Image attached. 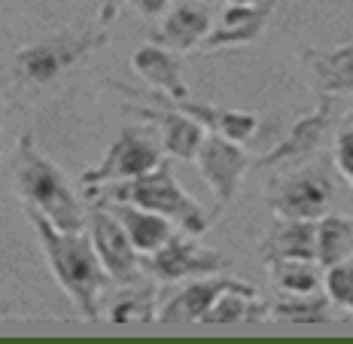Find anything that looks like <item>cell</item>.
Listing matches in <instances>:
<instances>
[{
  "instance_id": "cell-1",
  "label": "cell",
  "mask_w": 353,
  "mask_h": 344,
  "mask_svg": "<svg viewBox=\"0 0 353 344\" xmlns=\"http://www.w3.org/2000/svg\"><path fill=\"white\" fill-rule=\"evenodd\" d=\"M28 219H31L37 238H40L55 281L68 292V299L73 302V308L79 311V317L98 320V296L110 274L104 262H101L98 250H94V241L85 238L83 232H61L52 219L40 214L37 208H28Z\"/></svg>"
},
{
  "instance_id": "cell-2",
  "label": "cell",
  "mask_w": 353,
  "mask_h": 344,
  "mask_svg": "<svg viewBox=\"0 0 353 344\" xmlns=\"http://www.w3.org/2000/svg\"><path fill=\"white\" fill-rule=\"evenodd\" d=\"M88 199L94 201H125V204H137L143 210H152V214L168 216L171 223L180 225L186 235H204L213 223H216V214H208V210L198 204L186 189L176 183L171 162L161 159V165L156 171L143 174V177L134 180H122V183H107V186L88 189Z\"/></svg>"
},
{
  "instance_id": "cell-3",
  "label": "cell",
  "mask_w": 353,
  "mask_h": 344,
  "mask_svg": "<svg viewBox=\"0 0 353 344\" xmlns=\"http://www.w3.org/2000/svg\"><path fill=\"white\" fill-rule=\"evenodd\" d=\"M12 177H16V189L28 201V208L46 214L61 232H85L88 216L83 204L68 186L64 174L37 150L31 131L19 137V150L12 159Z\"/></svg>"
},
{
  "instance_id": "cell-4",
  "label": "cell",
  "mask_w": 353,
  "mask_h": 344,
  "mask_svg": "<svg viewBox=\"0 0 353 344\" xmlns=\"http://www.w3.org/2000/svg\"><path fill=\"white\" fill-rule=\"evenodd\" d=\"M159 165H161V152H159L156 141H152L143 128H122V134L110 146L104 162L83 171L79 186L88 192V189L107 186V183L134 180V177H143V174L156 171Z\"/></svg>"
},
{
  "instance_id": "cell-5",
  "label": "cell",
  "mask_w": 353,
  "mask_h": 344,
  "mask_svg": "<svg viewBox=\"0 0 353 344\" xmlns=\"http://www.w3.org/2000/svg\"><path fill=\"white\" fill-rule=\"evenodd\" d=\"M107 34H85V37H55V40L28 46L16 55V77L21 83H52L68 68L79 64L88 52L101 49Z\"/></svg>"
},
{
  "instance_id": "cell-6",
  "label": "cell",
  "mask_w": 353,
  "mask_h": 344,
  "mask_svg": "<svg viewBox=\"0 0 353 344\" xmlns=\"http://www.w3.org/2000/svg\"><path fill=\"white\" fill-rule=\"evenodd\" d=\"M332 177L323 168H305V171L286 177L274 189L268 204L281 219H323L332 208Z\"/></svg>"
},
{
  "instance_id": "cell-7",
  "label": "cell",
  "mask_w": 353,
  "mask_h": 344,
  "mask_svg": "<svg viewBox=\"0 0 353 344\" xmlns=\"http://www.w3.org/2000/svg\"><path fill=\"white\" fill-rule=\"evenodd\" d=\"M195 165H198V171H201L204 183H208L213 189V195H216V210H213V214L219 216L234 201V195H238V186L250 168L247 152L241 150V143L229 141V137L208 134L195 156Z\"/></svg>"
},
{
  "instance_id": "cell-8",
  "label": "cell",
  "mask_w": 353,
  "mask_h": 344,
  "mask_svg": "<svg viewBox=\"0 0 353 344\" xmlns=\"http://www.w3.org/2000/svg\"><path fill=\"white\" fill-rule=\"evenodd\" d=\"M88 223H92V241H94V250H98L101 262H104L107 274L113 283H134L141 277L143 265L137 259V247L131 244L128 232L119 223V216L113 214L110 208H94L88 214Z\"/></svg>"
},
{
  "instance_id": "cell-9",
  "label": "cell",
  "mask_w": 353,
  "mask_h": 344,
  "mask_svg": "<svg viewBox=\"0 0 353 344\" xmlns=\"http://www.w3.org/2000/svg\"><path fill=\"white\" fill-rule=\"evenodd\" d=\"M143 272L152 274L161 283H174V281H186V277H204V274H216L229 265V259L213 250H204L201 244L189 238H171L165 247H159L156 253H150V259L141 262Z\"/></svg>"
},
{
  "instance_id": "cell-10",
  "label": "cell",
  "mask_w": 353,
  "mask_h": 344,
  "mask_svg": "<svg viewBox=\"0 0 353 344\" xmlns=\"http://www.w3.org/2000/svg\"><path fill=\"white\" fill-rule=\"evenodd\" d=\"M332 119H335V98L332 94H323L320 107L314 110L311 116L299 119L296 125L290 128V134H286L271 152H265L259 162H256V168H274V165H286V162L307 159L311 152L320 150L323 137H326L329 128H332Z\"/></svg>"
},
{
  "instance_id": "cell-11",
  "label": "cell",
  "mask_w": 353,
  "mask_h": 344,
  "mask_svg": "<svg viewBox=\"0 0 353 344\" xmlns=\"http://www.w3.org/2000/svg\"><path fill=\"white\" fill-rule=\"evenodd\" d=\"M134 116H143V119L150 122H159L161 131H165V137H161V143H165V152L174 159H183V162H195L198 150H201L204 137H208V128L201 125V122H195L192 116L180 113V110L174 107H134L131 110Z\"/></svg>"
},
{
  "instance_id": "cell-12",
  "label": "cell",
  "mask_w": 353,
  "mask_h": 344,
  "mask_svg": "<svg viewBox=\"0 0 353 344\" xmlns=\"http://www.w3.org/2000/svg\"><path fill=\"white\" fill-rule=\"evenodd\" d=\"M244 281L234 277H208V281H195L189 287H183L174 299H168L159 311L161 323H201L204 314L213 308L219 296L232 287H241Z\"/></svg>"
},
{
  "instance_id": "cell-13",
  "label": "cell",
  "mask_w": 353,
  "mask_h": 344,
  "mask_svg": "<svg viewBox=\"0 0 353 344\" xmlns=\"http://www.w3.org/2000/svg\"><path fill=\"white\" fill-rule=\"evenodd\" d=\"M299 58L320 94H353V43L338 49H305Z\"/></svg>"
},
{
  "instance_id": "cell-14",
  "label": "cell",
  "mask_w": 353,
  "mask_h": 344,
  "mask_svg": "<svg viewBox=\"0 0 353 344\" xmlns=\"http://www.w3.org/2000/svg\"><path fill=\"white\" fill-rule=\"evenodd\" d=\"M156 104H165V107H174L180 113L192 116L195 122H201L210 134H223L234 143H247L250 137L259 131V116L256 113H241V110H216V107H208V104H192V101H171L165 94H152Z\"/></svg>"
},
{
  "instance_id": "cell-15",
  "label": "cell",
  "mask_w": 353,
  "mask_h": 344,
  "mask_svg": "<svg viewBox=\"0 0 353 344\" xmlns=\"http://www.w3.org/2000/svg\"><path fill=\"white\" fill-rule=\"evenodd\" d=\"M259 256L277 259H314L317 262V219H281L262 241Z\"/></svg>"
},
{
  "instance_id": "cell-16",
  "label": "cell",
  "mask_w": 353,
  "mask_h": 344,
  "mask_svg": "<svg viewBox=\"0 0 353 344\" xmlns=\"http://www.w3.org/2000/svg\"><path fill=\"white\" fill-rule=\"evenodd\" d=\"M119 216V223L128 232L131 244L137 247V253H156L159 247H165L168 241L174 238V223L161 214H152V210H143L137 204H125V201H101Z\"/></svg>"
},
{
  "instance_id": "cell-17",
  "label": "cell",
  "mask_w": 353,
  "mask_h": 344,
  "mask_svg": "<svg viewBox=\"0 0 353 344\" xmlns=\"http://www.w3.org/2000/svg\"><path fill=\"white\" fill-rule=\"evenodd\" d=\"M131 64H134V70L141 73L156 92L165 94V98H171V101L189 98L186 83L180 79V61H176L174 49H165V46H159V43L141 46L131 55Z\"/></svg>"
},
{
  "instance_id": "cell-18",
  "label": "cell",
  "mask_w": 353,
  "mask_h": 344,
  "mask_svg": "<svg viewBox=\"0 0 353 344\" xmlns=\"http://www.w3.org/2000/svg\"><path fill=\"white\" fill-rule=\"evenodd\" d=\"M274 10V0H259V3H247L225 10L219 31H213L204 40V49H223V46H241V43H253L265 31L268 16Z\"/></svg>"
},
{
  "instance_id": "cell-19",
  "label": "cell",
  "mask_w": 353,
  "mask_h": 344,
  "mask_svg": "<svg viewBox=\"0 0 353 344\" xmlns=\"http://www.w3.org/2000/svg\"><path fill=\"white\" fill-rule=\"evenodd\" d=\"M210 37V16L204 6L198 3H183L176 6L171 16L165 19L159 34H152V43L174 52H189L198 43H204Z\"/></svg>"
},
{
  "instance_id": "cell-20",
  "label": "cell",
  "mask_w": 353,
  "mask_h": 344,
  "mask_svg": "<svg viewBox=\"0 0 353 344\" xmlns=\"http://www.w3.org/2000/svg\"><path fill=\"white\" fill-rule=\"evenodd\" d=\"M350 256H353V219L338 214H326L323 219H317V262L323 272L350 259Z\"/></svg>"
},
{
  "instance_id": "cell-21",
  "label": "cell",
  "mask_w": 353,
  "mask_h": 344,
  "mask_svg": "<svg viewBox=\"0 0 353 344\" xmlns=\"http://www.w3.org/2000/svg\"><path fill=\"white\" fill-rule=\"evenodd\" d=\"M271 265V281L277 290L290 292V296H305V292L320 290V262L314 259H277Z\"/></svg>"
},
{
  "instance_id": "cell-22",
  "label": "cell",
  "mask_w": 353,
  "mask_h": 344,
  "mask_svg": "<svg viewBox=\"0 0 353 344\" xmlns=\"http://www.w3.org/2000/svg\"><path fill=\"white\" fill-rule=\"evenodd\" d=\"M329 305H332V299L317 290V292H305V296L283 299V302H277L271 311H274V317L292 320V323H326Z\"/></svg>"
},
{
  "instance_id": "cell-23",
  "label": "cell",
  "mask_w": 353,
  "mask_h": 344,
  "mask_svg": "<svg viewBox=\"0 0 353 344\" xmlns=\"http://www.w3.org/2000/svg\"><path fill=\"white\" fill-rule=\"evenodd\" d=\"M113 323H131V320H143V323H150V320H159L156 314V287H143V290H131L119 296L113 302V308L107 314Z\"/></svg>"
},
{
  "instance_id": "cell-24",
  "label": "cell",
  "mask_w": 353,
  "mask_h": 344,
  "mask_svg": "<svg viewBox=\"0 0 353 344\" xmlns=\"http://www.w3.org/2000/svg\"><path fill=\"white\" fill-rule=\"evenodd\" d=\"M323 283H326V296L332 299V305H338L344 311H353V256L332 268H326Z\"/></svg>"
},
{
  "instance_id": "cell-25",
  "label": "cell",
  "mask_w": 353,
  "mask_h": 344,
  "mask_svg": "<svg viewBox=\"0 0 353 344\" xmlns=\"http://www.w3.org/2000/svg\"><path fill=\"white\" fill-rule=\"evenodd\" d=\"M335 168L353 186V110L344 116L335 131Z\"/></svg>"
},
{
  "instance_id": "cell-26",
  "label": "cell",
  "mask_w": 353,
  "mask_h": 344,
  "mask_svg": "<svg viewBox=\"0 0 353 344\" xmlns=\"http://www.w3.org/2000/svg\"><path fill=\"white\" fill-rule=\"evenodd\" d=\"M131 3H134L137 10L143 12V16H159V12L165 10V6L171 3V0H131Z\"/></svg>"
},
{
  "instance_id": "cell-27",
  "label": "cell",
  "mask_w": 353,
  "mask_h": 344,
  "mask_svg": "<svg viewBox=\"0 0 353 344\" xmlns=\"http://www.w3.org/2000/svg\"><path fill=\"white\" fill-rule=\"evenodd\" d=\"M119 6H122V0H104V6H101V21H113Z\"/></svg>"
},
{
  "instance_id": "cell-28",
  "label": "cell",
  "mask_w": 353,
  "mask_h": 344,
  "mask_svg": "<svg viewBox=\"0 0 353 344\" xmlns=\"http://www.w3.org/2000/svg\"><path fill=\"white\" fill-rule=\"evenodd\" d=\"M232 3H238V6H247V3H259V0H232Z\"/></svg>"
}]
</instances>
